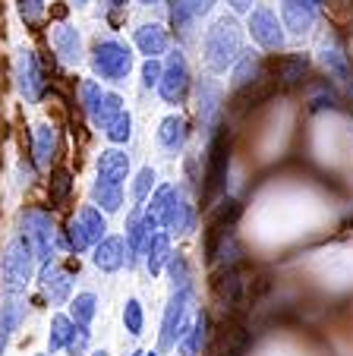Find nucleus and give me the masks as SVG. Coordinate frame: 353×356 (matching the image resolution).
Listing matches in <instances>:
<instances>
[{
    "label": "nucleus",
    "mask_w": 353,
    "mask_h": 356,
    "mask_svg": "<svg viewBox=\"0 0 353 356\" xmlns=\"http://www.w3.org/2000/svg\"><path fill=\"white\" fill-rule=\"evenodd\" d=\"M243 54V35L240 26L227 16H221L212 29L205 32V63L214 70V73H224L227 67L240 60Z\"/></svg>",
    "instance_id": "nucleus-1"
},
{
    "label": "nucleus",
    "mask_w": 353,
    "mask_h": 356,
    "mask_svg": "<svg viewBox=\"0 0 353 356\" xmlns=\"http://www.w3.org/2000/svg\"><path fill=\"white\" fill-rule=\"evenodd\" d=\"M32 268H35V252L26 240H13L3 252V262H0V275H3V290L7 296H19L22 290L32 281Z\"/></svg>",
    "instance_id": "nucleus-2"
},
{
    "label": "nucleus",
    "mask_w": 353,
    "mask_h": 356,
    "mask_svg": "<svg viewBox=\"0 0 353 356\" xmlns=\"http://www.w3.org/2000/svg\"><path fill=\"white\" fill-rule=\"evenodd\" d=\"M92 67L101 79L123 82L130 76V70H133V54L120 41H98L92 51Z\"/></svg>",
    "instance_id": "nucleus-3"
},
{
    "label": "nucleus",
    "mask_w": 353,
    "mask_h": 356,
    "mask_svg": "<svg viewBox=\"0 0 353 356\" xmlns=\"http://www.w3.org/2000/svg\"><path fill=\"white\" fill-rule=\"evenodd\" d=\"M227 168H230V142H227V133H218L212 139V145H208V161H205V186H202V195L208 202L224 189Z\"/></svg>",
    "instance_id": "nucleus-4"
},
{
    "label": "nucleus",
    "mask_w": 353,
    "mask_h": 356,
    "mask_svg": "<svg viewBox=\"0 0 353 356\" xmlns=\"http://www.w3.org/2000/svg\"><path fill=\"white\" fill-rule=\"evenodd\" d=\"M22 240L32 246L35 262H47L54 256V221L45 211H29L22 218Z\"/></svg>",
    "instance_id": "nucleus-5"
},
{
    "label": "nucleus",
    "mask_w": 353,
    "mask_h": 356,
    "mask_svg": "<svg viewBox=\"0 0 353 356\" xmlns=\"http://www.w3.org/2000/svg\"><path fill=\"white\" fill-rule=\"evenodd\" d=\"M158 92L167 104H183L187 101V92H189V67H187V57L180 51H173L167 57V67L161 73V82H158Z\"/></svg>",
    "instance_id": "nucleus-6"
},
{
    "label": "nucleus",
    "mask_w": 353,
    "mask_h": 356,
    "mask_svg": "<svg viewBox=\"0 0 353 356\" xmlns=\"http://www.w3.org/2000/svg\"><path fill=\"white\" fill-rule=\"evenodd\" d=\"M104 230H107V224L98 209H82L79 218L73 221V227H70V246L76 252H86L88 246H98L104 240Z\"/></svg>",
    "instance_id": "nucleus-7"
},
{
    "label": "nucleus",
    "mask_w": 353,
    "mask_h": 356,
    "mask_svg": "<svg viewBox=\"0 0 353 356\" xmlns=\"http://www.w3.org/2000/svg\"><path fill=\"white\" fill-rule=\"evenodd\" d=\"M187 306H189V287L187 290H173L171 302L164 309V322H161V337H158V347L161 350H171L177 347L183 334V316H187Z\"/></svg>",
    "instance_id": "nucleus-8"
},
{
    "label": "nucleus",
    "mask_w": 353,
    "mask_h": 356,
    "mask_svg": "<svg viewBox=\"0 0 353 356\" xmlns=\"http://www.w3.org/2000/svg\"><path fill=\"white\" fill-rule=\"evenodd\" d=\"M249 35L259 47L265 51H281L284 47V26L278 22V16L272 10H253L249 13Z\"/></svg>",
    "instance_id": "nucleus-9"
},
{
    "label": "nucleus",
    "mask_w": 353,
    "mask_h": 356,
    "mask_svg": "<svg viewBox=\"0 0 353 356\" xmlns=\"http://www.w3.org/2000/svg\"><path fill=\"white\" fill-rule=\"evenodd\" d=\"M155 230H158V218L155 215H139V209L130 215V221H127V262H136V259L146 252V246H148V240L155 236Z\"/></svg>",
    "instance_id": "nucleus-10"
},
{
    "label": "nucleus",
    "mask_w": 353,
    "mask_h": 356,
    "mask_svg": "<svg viewBox=\"0 0 353 356\" xmlns=\"http://www.w3.org/2000/svg\"><path fill=\"white\" fill-rule=\"evenodd\" d=\"M158 224H164L171 234H187V230L193 227V209H189L187 195H183L177 186H173L171 195H167L164 211L158 215Z\"/></svg>",
    "instance_id": "nucleus-11"
},
{
    "label": "nucleus",
    "mask_w": 353,
    "mask_h": 356,
    "mask_svg": "<svg viewBox=\"0 0 353 356\" xmlns=\"http://www.w3.org/2000/svg\"><path fill=\"white\" fill-rule=\"evenodd\" d=\"M281 13H284V26L290 29L293 35H306L315 22L319 3H315V0H284V3H281Z\"/></svg>",
    "instance_id": "nucleus-12"
},
{
    "label": "nucleus",
    "mask_w": 353,
    "mask_h": 356,
    "mask_svg": "<svg viewBox=\"0 0 353 356\" xmlns=\"http://www.w3.org/2000/svg\"><path fill=\"white\" fill-rule=\"evenodd\" d=\"M16 79H19V92L26 101H38L41 92H45V82H41V70H38V60L35 54L22 51L19 54V63H16Z\"/></svg>",
    "instance_id": "nucleus-13"
},
{
    "label": "nucleus",
    "mask_w": 353,
    "mask_h": 356,
    "mask_svg": "<svg viewBox=\"0 0 353 356\" xmlns=\"http://www.w3.org/2000/svg\"><path fill=\"white\" fill-rule=\"evenodd\" d=\"M196 101H199V123H202V129H212L214 127V117L221 114V101H224L221 86L214 79H199V86H196Z\"/></svg>",
    "instance_id": "nucleus-14"
},
{
    "label": "nucleus",
    "mask_w": 353,
    "mask_h": 356,
    "mask_svg": "<svg viewBox=\"0 0 353 356\" xmlns=\"http://www.w3.org/2000/svg\"><path fill=\"white\" fill-rule=\"evenodd\" d=\"M127 262V240L123 236H104V240L95 246V265L101 271H120Z\"/></svg>",
    "instance_id": "nucleus-15"
},
{
    "label": "nucleus",
    "mask_w": 353,
    "mask_h": 356,
    "mask_svg": "<svg viewBox=\"0 0 353 356\" xmlns=\"http://www.w3.org/2000/svg\"><path fill=\"white\" fill-rule=\"evenodd\" d=\"M41 287H45L47 300L54 306H63L70 300V275L57 262H45V268H41Z\"/></svg>",
    "instance_id": "nucleus-16"
},
{
    "label": "nucleus",
    "mask_w": 353,
    "mask_h": 356,
    "mask_svg": "<svg viewBox=\"0 0 353 356\" xmlns=\"http://www.w3.org/2000/svg\"><path fill=\"white\" fill-rule=\"evenodd\" d=\"M127 174H130L127 152H120V148H107V152H101V158H98V180H107V183H117V186H120V183L127 180Z\"/></svg>",
    "instance_id": "nucleus-17"
},
{
    "label": "nucleus",
    "mask_w": 353,
    "mask_h": 356,
    "mask_svg": "<svg viewBox=\"0 0 353 356\" xmlns=\"http://www.w3.org/2000/svg\"><path fill=\"white\" fill-rule=\"evenodd\" d=\"M19 322H22V300L19 296H7L3 306H0V356L7 350L13 331L19 328Z\"/></svg>",
    "instance_id": "nucleus-18"
},
{
    "label": "nucleus",
    "mask_w": 353,
    "mask_h": 356,
    "mask_svg": "<svg viewBox=\"0 0 353 356\" xmlns=\"http://www.w3.org/2000/svg\"><path fill=\"white\" fill-rule=\"evenodd\" d=\"M158 142L164 145V152H180L187 145V120L180 114H171L161 120V129H158Z\"/></svg>",
    "instance_id": "nucleus-19"
},
{
    "label": "nucleus",
    "mask_w": 353,
    "mask_h": 356,
    "mask_svg": "<svg viewBox=\"0 0 353 356\" xmlns=\"http://www.w3.org/2000/svg\"><path fill=\"white\" fill-rule=\"evenodd\" d=\"M54 47H57V54H61L67 63L82 60V38L73 26H57L54 29Z\"/></svg>",
    "instance_id": "nucleus-20"
},
{
    "label": "nucleus",
    "mask_w": 353,
    "mask_h": 356,
    "mask_svg": "<svg viewBox=\"0 0 353 356\" xmlns=\"http://www.w3.org/2000/svg\"><path fill=\"white\" fill-rule=\"evenodd\" d=\"M136 47H139L148 60H158V54H164L167 51V32L161 26L136 29Z\"/></svg>",
    "instance_id": "nucleus-21"
},
{
    "label": "nucleus",
    "mask_w": 353,
    "mask_h": 356,
    "mask_svg": "<svg viewBox=\"0 0 353 356\" xmlns=\"http://www.w3.org/2000/svg\"><path fill=\"white\" fill-rule=\"evenodd\" d=\"M167 262H171V240H167V234H155L146 246V268L152 275H161Z\"/></svg>",
    "instance_id": "nucleus-22"
},
{
    "label": "nucleus",
    "mask_w": 353,
    "mask_h": 356,
    "mask_svg": "<svg viewBox=\"0 0 353 356\" xmlns=\"http://www.w3.org/2000/svg\"><path fill=\"white\" fill-rule=\"evenodd\" d=\"M309 70V60L303 54H293V57H284V60L278 63V79L284 88H293V86H300L303 76H306Z\"/></svg>",
    "instance_id": "nucleus-23"
},
{
    "label": "nucleus",
    "mask_w": 353,
    "mask_h": 356,
    "mask_svg": "<svg viewBox=\"0 0 353 356\" xmlns=\"http://www.w3.org/2000/svg\"><path fill=\"white\" fill-rule=\"evenodd\" d=\"M205 331H208V318H205V312H202L199 318L193 322V328H187L183 325V334H180V353L183 356H196L202 350V343H205Z\"/></svg>",
    "instance_id": "nucleus-24"
},
{
    "label": "nucleus",
    "mask_w": 353,
    "mask_h": 356,
    "mask_svg": "<svg viewBox=\"0 0 353 356\" xmlns=\"http://www.w3.org/2000/svg\"><path fill=\"white\" fill-rule=\"evenodd\" d=\"M322 63H325V70H328V76H334L338 82H347L350 86L353 82V73H350V67H347V57L340 54L338 47H322Z\"/></svg>",
    "instance_id": "nucleus-25"
},
{
    "label": "nucleus",
    "mask_w": 353,
    "mask_h": 356,
    "mask_svg": "<svg viewBox=\"0 0 353 356\" xmlns=\"http://www.w3.org/2000/svg\"><path fill=\"white\" fill-rule=\"evenodd\" d=\"M123 101H120V95H113V92H104V98H101V104H98V111L92 114V120L98 123L101 129H107L117 117L123 114V108H120Z\"/></svg>",
    "instance_id": "nucleus-26"
},
{
    "label": "nucleus",
    "mask_w": 353,
    "mask_h": 356,
    "mask_svg": "<svg viewBox=\"0 0 353 356\" xmlns=\"http://www.w3.org/2000/svg\"><path fill=\"white\" fill-rule=\"evenodd\" d=\"M95 202H98L104 211H117L123 205V193L117 183H107V180H95V189H92Z\"/></svg>",
    "instance_id": "nucleus-27"
},
{
    "label": "nucleus",
    "mask_w": 353,
    "mask_h": 356,
    "mask_svg": "<svg viewBox=\"0 0 353 356\" xmlns=\"http://www.w3.org/2000/svg\"><path fill=\"white\" fill-rule=\"evenodd\" d=\"M70 312H73L76 325L88 328V322H92L95 312H98V300H95V293H79L73 302H70Z\"/></svg>",
    "instance_id": "nucleus-28"
},
{
    "label": "nucleus",
    "mask_w": 353,
    "mask_h": 356,
    "mask_svg": "<svg viewBox=\"0 0 353 356\" xmlns=\"http://www.w3.org/2000/svg\"><path fill=\"white\" fill-rule=\"evenodd\" d=\"M54 129L51 127H38L35 129V164L38 168H47V161H51V155H54Z\"/></svg>",
    "instance_id": "nucleus-29"
},
{
    "label": "nucleus",
    "mask_w": 353,
    "mask_h": 356,
    "mask_svg": "<svg viewBox=\"0 0 353 356\" xmlns=\"http://www.w3.org/2000/svg\"><path fill=\"white\" fill-rule=\"evenodd\" d=\"M256 73H259V60L253 54H240V60L233 63V88H243L249 82H256Z\"/></svg>",
    "instance_id": "nucleus-30"
},
{
    "label": "nucleus",
    "mask_w": 353,
    "mask_h": 356,
    "mask_svg": "<svg viewBox=\"0 0 353 356\" xmlns=\"http://www.w3.org/2000/svg\"><path fill=\"white\" fill-rule=\"evenodd\" d=\"M70 331H73V318H67V316H54L51 318V334H47V347H51V353L67 347Z\"/></svg>",
    "instance_id": "nucleus-31"
},
{
    "label": "nucleus",
    "mask_w": 353,
    "mask_h": 356,
    "mask_svg": "<svg viewBox=\"0 0 353 356\" xmlns=\"http://www.w3.org/2000/svg\"><path fill=\"white\" fill-rule=\"evenodd\" d=\"M171 19H173V26L180 29V32H187L189 22L196 19L193 0H171Z\"/></svg>",
    "instance_id": "nucleus-32"
},
{
    "label": "nucleus",
    "mask_w": 353,
    "mask_h": 356,
    "mask_svg": "<svg viewBox=\"0 0 353 356\" xmlns=\"http://www.w3.org/2000/svg\"><path fill=\"white\" fill-rule=\"evenodd\" d=\"M104 133H107V139H111L113 145H123V142L130 139V133H133V117H130L127 111H123V114L117 117V120H113L111 127L104 129Z\"/></svg>",
    "instance_id": "nucleus-33"
},
{
    "label": "nucleus",
    "mask_w": 353,
    "mask_h": 356,
    "mask_svg": "<svg viewBox=\"0 0 353 356\" xmlns=\"http://www.w3.org/2000/svg\"><path fill=\"white\" fill-rule=\"evenodd\" d=\"M123 325H127L130 334H142L146 316H142V302L139 300H127V306H123Z\"/></svg>",
    "instance_id": "nucleus-34"
},
{
    "label": "nucleus",
    "mask_w": 353,
    "mask_h": 356,
    "mask_svg": "<svg viewBox=\"0 0 353 356\" xmlns=\"http://www.w3.org/2000/svg\"><path fill=\"white\" fill-rule=\"evenodd\" d=\"M171 281H173V290H187L189 287V268H187V259L183 256H171Z\"/></svg>",
    "instance_id": "nucleus-35"
},
{
    "label": "nucleus",
    "mask_w": 353,
    "mask_h": 356,
    "mask_svg": "<svg viewBox=\"0 0 353 356\" xmlns=\"http://www.w3.org/2000/svg\"><path fill=\"white\" fill-rule=\"evenodd\" d=\"M86 347H88V328H82V325H76L73 322V331H70V337H67V353L70 356H82L86 353Z\"/></svg>",
    "instance_id": "nucleus-36"
},
{
    "label": "nucleus",
    "mask_w": 353,
    "mask_h": 356,
    "mask_svg": "<svg viewBox=\"0 0 353 356\" xmlns=\"http://www.w3.org/2000/svg\"><path fill=\"white\" fill-rule=\"evenodd\" d=\"M152 186H155V170L152 168H142L139 177H136V183H133V199L142 205V202H146V195L152 193Z\"/></svg>",
    "instance_id": "nucleus-37"
},
{
    "label": "nucleus",
    "mask_w": 353,
    "mask_h": 356,
    "mask_svg": "<svg viewBox=\"0 0 353 356\" xmlns=\"http://www.w3.org/2000/svg\"><path fill=\"white\" fill-rule=\"evenodd\" d=\"M70 186H73V183H70V174H67V170H57V174H54V180H51V199L54 202H63V199H67V193H70Z\"/></svg>",
    "instance_id": "nucleus-38"
},
{
    "label": "nucleus",
    "mask_w": 353,
    "mask_h": 356,
    "mask_svg": "<svg viewBox=\"0 0 353 356\" xmlns=\"http://www.w3.org/2000/svg\"><path fill=\"white\" fill-rule=\"evenodd\" d=\"M101 98H104V92H101L95 82H86V86H82V101H86V111H88V114H95V111H98Z\"/></svg>",
    "instance_id": "nucleus-39"
},
{
    "label": "nucleus",
    "mask_w": 353,
    "mask_h": 356,
    "mask_svg": "<svg viewBox=\"0 0 353 356\" xmlns=\"http://www.w3.org/2000/svg\"><path fill=\"white\" fill-rule=\"evenodd\" d=\"M161 73H164V67H161L158 60H146V63H142V86H146V88L158 86Z\"/></svg>",
    "instance_id": "nucleus-40"
},
{
    "label": "nucleus",
    "mask_w": 353,
    "mask_h": 356,
    "mask_svg": "<svg viewBox=\"0 0 353 356\" xmlns=\"http://www.w3.org/2000/svg\"><path fill=\"white\" fill-rule=\"evenodd\" d=\"M19 10H22V16H26L29 22H35L41 16V3H38V0H19Z\"/></svg>",
    "instance_id": "nucleus-41"
},
{
    "label": "nucleus",
    "mask_w": 353,
    "mask_h": 356,
    "mask_svg": "<svg viewBox=\"0 0 353 356\" xmlns=\"http://www.w3.org/2000/svg\"><path fill=\"white\" fill-rule=\"evenodd\" d=\"M193 10H196V16H205L212 10V0H193Z\"/></svg>",
    "instance_id": "nucleus-42"
},
{
    "label": "nucleus",
    "mask_w": 353,
    "mask_h": 356,
    "mask_svg": "<svg viewBox=\"0 0 353 356\" xmlns=\"http://www.w3.org/2000/svg\"><path fill=\"white\" fill-rule=\"evenodd\" d=\"M227 3H230V7L237 10V13H246V10L253 7V0H227Z\"/></svg>",
    "instance_id": "nucleus-43"
},
{
    "label": "nucleus",
    "mask_w": 353,
    "mask_h": 356,
    "mask_svg": "<svg viewBox=\"0 0 353 356\" xmlns=\"http://www.w3.org/2000/svg\"><path fill=\"white\" fill-rule=\"evenodd\" d=\"M139 3H146V7H152V3H158V0H139Z\"/></svg>",
    "instance_id": "nucleus-44"
},
{
    "label": "nucleus",
    "mask_w": 353,
    "mask_h": 356,
    "mask_svg": "<svg viewBox=\"0 0 353 356\" xmlns=\"http://www.w3.org/2000/svg\"><path fill=\"white\" fill-rule=\"evenodd\" d=\"M92 356H111V353H107V350H98V353H92Z\"/></svg>",
    "instance_id": "nucleus-45"
},
{
    "label": "nucleus",
    "mask_w": 353,
    "mask_h": 356,
    "mask_svg": "<svg viewBox=\"0 0 353 356\" xmlns=\"http://www.w3.org/2000/svg\"><path fill=\"white\" fill-rule=\"evenodd\" d=\"M142 356H158V353H142Z\"/></svg>",
    "instance_id": "nucleus-46"
},
{
    "label": "nucleus",
    "mask_w": 353,
    "mask_h": 356,
    "mask_svg": "<svg viewBox=\"0 0 353 356\" xmlns=\"http://www.w3.org/2000/svg\"><path fill=\"white\" fill-rule=\"evenodd\" d=\"M315 3H319V7H322V3H325V0H315Z\"/></svg>",
    "instance_id": "nucleus-47"
},
{
    "label": "nucleus",
    "mask_w": 353,
    "mask_h": 356,
    "mask_svg": "<svg viewBox=\"0 0 353 356\" xmlns=\"http://www.w3.org/2000/svg\"><path fill=\"white\" fill-rule=\"evenodd\" d=\"M133 356H142V353H133Z\"/></svg>",
    "instance_id": "nucleus-48"
}]
</instances>
